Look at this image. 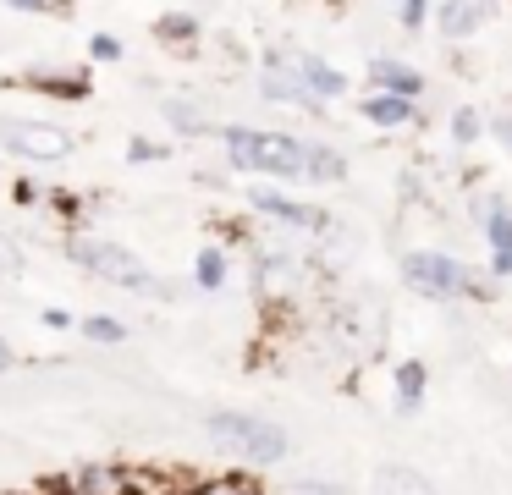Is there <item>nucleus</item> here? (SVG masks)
Returning a JSON list of instances; mask_svg holds the SVG:
<instances>
[{
	"label": "nucleus",
	"mask_w": 512,
	"mask_h": 495,
	"mask_svg": "<svg viewBox=\"0 0 512 495\" xmlns=\"http://www.w3.org/2000/svg\"><path fill=\"white\" fill-rule=\"evenodd\" d=\"M204 435H210V446L221 451V457L243 462V468H276L292 451L287 429L259 418V413H243V407H215V413L204 418Z\"/></svg>",
	"instance_id": "1"
},
{
	"label": "nucleus",
	"mask_w": 512,
	"mask_h": 495,
	"mask_svg": "<svg viewBox=\"0 0 512 495\" xmlns=\"http://www.w3.org/2000/svg\"><path fill=\"white\" fill-rule=\"evenodd\" d=\"M17 270H23V253H17V242L0 231V281H12Z\"/></svg>",
	"instance_id": "25"
},
{
	"label": "nucleus",
	"mask_w": 512,
	"mask_h": 495,
	"mask_svg": "<svg viewBox=\"0 0 512 495\" xmlns=\"http://www.w3.org/2000/svg\"><path fill=\"white\" fill-rule=\"evenodd\" d=\"M23 495H56V490H23Z\"/></svg>",
	"instance_id": "32"
},
{
	"label": "nucleus",
	"mask_w": 512,
	"mask_h": 495,
	"mask_svg": "<svg viewBox=\"0 0 512 495\" xmlns=\"http://www.w3.org/2000/svg\"><path fill=\"white\" fill-rule=\"evenodd\" d=\"M485 242H490V275L496 281H507L512 275V204L507 198H490V209H485Z\"/></svg>",
	"instance_id": "10"
},
{
	"label": "nucleus",
	"mask_w": 512,
	"mask_h": 495,
	"mask_svg": "<svg viewBox=\"0 0 512 495\" xmlns=\"http://www.w3.org/2000/svg\"><path fill=\"white\" fill-rule=\"evenodd\" d=\"M23 83H28V88H45V94H61V99H83V94H89V77H50V72H28Z\"/></svg>",
	"instance_id": "22"
},
{
	"label": "nucleus",
	"mask_w": 512,
	"mask_h": 495,
	"mask_svg": "<svg viewBox=\"0 0 512 495\" xmlns=\"http://www.w3.org/2000/svg\"><path fill=\"white\" fill-rule=\"evenodd\" d=\"M369 94L419 99V94H424V77L413 72L408 61H391V55H375V61H369Z\"/></svg>",
	"instance_id": "11"
},
{
	"label": "nucleus",
	"mask_w": 512,
	"mask_h": 495,
	"mask_svg": "<svg viewBox=\"0 0 512 495\" xmlns=\"http://www.w3.org/2000/svg\"><path fill=\"white\" fill-rule=\"evenodd\" d=\"M287 50V61H292V72L303 77V88H309L320 105H331V99H342L347 94V72H336L325 55H314V50H298V44H281Z\"/></svg>",
	"instance_id": "8"
},
{
	"label": "nucleus",
	"mask_w": 512,
	"mask_h": 495,
	"mask_svg": "<svg viewBox=\"0 0 512 495\" xmlns=\"http://www.w3.org/2000/svg\"><path fill=\"white\" fill-rule=\"evenodd\" d=\"M364 121L380 132H397L419 121V99H397V94H364Z\"/></svg>",
	"instance_id": "12"
},
{
	"label": "nucleus",
	"mask_w": 512,
	"mask_h": 495,
	"mask_svg": "<svg viewBox=\"0 0 512 495\" xmlns=\"http://www.w3.org/2000/svg\"><path fill=\"white\" fill-rule=\"evenodd\" d=\"M0 6H12V11H39V17H50V11H67V0H0Z\"/></svg>",
	"instance_id": "28"
},
{
	"label": "nucleus",
	"mask_w": 512,
	"mask_h": 495,
	"mask_svg": "<svg viewBox=\"0 0 512 495\" xmlns=\"http://www.w3.org/2000/svg\"><path fill=\"white\" fill-rule=\"evenodd\" d=\"M342 176H347L342 149H331V143H309V154H303V182H342Z\"/></svg>",
	"instance_id": "15"
},
{
	"label": "nucleus",
	"mask_w": 512,
	"mask_h": 495,
	"mask_svg": "<svg viewBox=\"0 0 512 495\" xmlns=\"http://www.w3.org/2000/svg\"><path fill=\"white\" fill-rule=\"evenodd\" d=\"M155 39L171 44V50H188V44H199V17H188V11H166V17L155 22Z\"/></svg>",
	"instance_id": "19"
},
{
	"label": "nucleus",
	"mask_w": 512,
	"mask_h": 495,
	"mask_svg": "<svg viewBox=\"0 0 512 495\" xmlns=\"http://www.w3.org/2000/svg\"><path fill=\"white\" fill-rule=\"evenodd\" d=\"M424 391H430V369H424V358L397 363V413L402 418H413L424 407Z\"/></svg>",
	"instance_id": "14"
},
{
	"label": "nucleus",
	"mask_w": 512,
	"mask_h": 495,
	"mask_svg": "<svg viewBox=\"0 0 512 495\" xmlns=\"http://www.w3.org/2000/svg\"><path fill=\"white\" fill-rule=\"evenodd\" d=\"M430 22V0H397V28L402 33H419Z\"/></svg>",
	"instance_id": "23"
},
{
	"label": "nucleus",
	"mask_w": 512,
	"mask_h": 495,
	"mask_svg": "<svg viewBox=\"0 0 512 495\" xmlns=\"http://www.w3.org/2000/svg\"><path fill=\"white\" fill-rule=\"evenodd\" d=\"M490 17H496V0H441L435 6V28H441L446 44L474 39L479 28H490Z\"/></svg>",
	"instance_id": "9"
},
{
	"label": "nucleus",
	"mask_w": 512,
	"mask_h": 495,
	"mask_svg": "<svg viewBox=\"0 0 512 495\" xmlns=\"http://www.w3.org/2000/svg\"><path fill=\"white\" fill-rule=\"evenodd\" d=\"M226 160L237 171L270 176V182H303V154L309 143L292 138V132H265V127H221Z\"/></svg>",
	"instance_id": "4"
},
{
	"label": "nucleus",
	"mask_w": 512,
	"mask_h": 495,
	"mask_svg": "<svg viewBox=\"0 0 512 495\" xmlns=\"http://www.w3.org/2000/svg\"><path fill=\"white\" fill-rule=\"evenodd\" d=\"M39 319H45L50 330H72V325H78V319H72L67 308H45V314H39Z\"/></svg>",
	"instance_id": "30"
},
{
	"label": "nucleus",
	"mask_w": 512,
	"mask_h": 495,
	"mask_svg": "<svg viewBox=\"0 0 512 495\" xmlns=\"http://www.w3.org/2000/svg\"><path fill=\"white\" fill-rule=\"evenodd\" d=\"M485 132H490V121H485V116H479V110H474V105H463V110H452V143H457V149H474V143H479V138H485Z\"/></svg>",
	"instance_id": "21"
},
{
	"label": "nucleus",
	"mask_w": 512,
	"mask_h": 495,
	"mask_svg": "<svg viewBox=\"0 0 512 495\" xmlns=\"http://www.w3.org/2000/svg\"><path fill=\"white\" fill-rule=\"evenodd\" d=\"M166 127H171V132H182V138H204V132H210V116H204V110L193 105V99L171 94V99H166Z\"/></svg>",
	"instance_id": "16"
},
{
	"label": "nucleus",
	"mask_w": 512,
	"mask_h": 495,
	"mask_svg": "<svg viewBox=\"0 0 512 495\" xmlns=\"http://www.w3.org/2000/svg\"><path fill=\"white\" fill-rule=\"evenodd\" d=\"M78 336L100 341V347H116V341H127V325L116 314H83L78 319Z\"/></svg>",
	"instance_id": "20"
},
{
	"label": "nucleus",
	"mask_w": 512,
	"mask_h": 495,
	"mask_svg": "<svg viewBox=\"0 0 512 495\" xmlns=\"http://www.w3.org/2000/svg\"><path fill=\"white\" fill-rule=\"evenodd\" d=\"M292 495H358V490H347V484H336V479H298Z\"/></svg>",
	"instance_id": "24"
},
{
	"label": "nucleus",
	"mask_w": 512,
	"mask_h": 495,
	"mask_svg": "<svg viewBox=\"0 0 512 495\" xmlns=\"http://www.w3.org/2000/svg\"><path fill=\"white\" fill-rule=\"evenodd\" d=\"M12 369V347H6V341H0V374Z\"/></svg>",
	"instance_id": "31"
},
{
	"label": "nucleus",
	"mask_w": 512,
	"mask_h": 495,
	"mask_svg": "<svg viewBox=\"0 0 512 495\" xmlns=\"http://www.w3.org/2000/svg\"><path fill=\"white\" fill-rule=\"evenodd\" d=\"M248 209H254L259 220H276V226H292V231H325V215H320V209L298 204V198L281 193L276 182L248 187Z\"/></svg>",
	"instance_id": "6"
},
{
	"label": "nucleus",
	"mask_w": 512,
	"mask_h": 495,
	"mask_svg": "<svg viewBox=\"0 0 512 495\" xmlns=\"http://www.w3.org/2000/svg\"><path fill=\"white\" fill-rule=\"evenodd\" d=\"M127 160L149 165V160H166V149H160V143H149V138H133V143H127Z\"/></svg>",
	"instance_id": "27"
},
{
	"label": "nucleus",
	"mask_w": 512,
	"mask_h": 495,
	"mask_svg": "<svg viewBox=\"0 0 512 495\" xmlns=\"http://www.w3.org/2000/svg\"><path fill=\"white\" fill-rule=\"evenodd\" d=\"M402 275H408V286H419L424 297H435V303H490V297H496V275L474 270V264H463L457 253H441V248L408 253V259H402Z\"/></svg>",
	"instance_id": "2"
},
{
	"label": "nucleus",
	"mask_w": 512,
	"mask_h": 495,
	"mask_svg": "<svg viewBox=\"0 0 512 495\" xmlns=\"http://www.w3.org/2000/svg\"><path fill=\"white\" fill-rule=\"evenodd\" d=\"M67 259L78 264V270L100 275V281L122 286V292H138V297H171V281H160V275L149 270V264L138 259L133 248H122V242H111V237H89V231H72V237H67Z\"/></svg>",
	"instance_id": "3"
},
{
	"label": "nucleus",
	"mask_w": 512,
	"mask_h": 495,
	"mask_svg": "<svg viewBox=\"0 0 512 495\" xmlns=\"http://www.w3.org/2000/svg\"><path fill=\"white\" fill-rule=\"evenodd\" d=\"M259 94L276 99V105H303V110H320L325 116V105L303 88V77L292 72L287 50H265V61H259Z\"/></svg>",
	"instance_id": "7"
},
{
	"label": "nucleus",
	"mask_w": 512,
	"mask_h": 495,
	"mask_svg": "<svg viewBox=\"0 0 512 495\" xmlns=\"http://www.w3.org/2000/svg\"><path fill=\"white\" fill-rule=\"evenodd\" d=\"M369 495H441V490H435L419 468H408V462H380V468H375V490H369Z\"/></svg>",
	"instance_id": "13"
},
{
	"label": "nucleus",
	"mask_w": 512,
	"mask_h": 495,
	"mask_svg": "<svg viewBox=\"0 0 512 495\" xmlns=\"http://www.w3.org/2000/svg\"><path fill=\"white\" fill-rule=\"evenodd\" d=\"M490 132H496V143H507V149H512V110H501V116H490Z\"/></svg>",
	"instance_id": "29"
},
{
	"label": "nucleus",
	"mask_w": 512,
	"mask_h": 495,
	"mask_svg": "<svg viewBox=\"0 0 512 495\" xmlns=\"http://www.w3.org/2000/svg\"><path fill=\"white\" fill-rule=\"evenodd\" d=\"M0 149H12L17 160H34V165H50V160H67L78 149L67 127L56 121H34V116H0Z\"/></svg>",
	"instance_id": "5"
},
{
	"label": "nucleus",
	"mask_w": 512,
	"mask_h": 495,
	"mask_svg": "<svg viewBox=\"0 0 512 495\" xmlns=\"http://www.w3.org/2000/svg\"><path fill=\"white\" fill-rule=\"evenodd\" d=\"M89 55H94V61H122V39H116V33H94Z\"/></svg>",
	"instance_id": "26"
},
{
	"label": "nucleus",
	"mask_w": 512,
	"mask_h": 495,
	"mask_svg": "<svg viewBox=\"0 0 512 495\" xmlns=\"http://www.w3.org/2000/svg\"><path fill=\"white\" fill-rule=\"evenodd\" d=\"M182 495H265V490H259V479H254V473H215V479L188 484Z\"/></svg>",
	"instance_id": "18"
},
{
	"label": "nucleus",
	"mask_w": 512,
	"mask_h": 495,
	"mask_svg": "<svg viewBox=\"0 0 512 495\" xmlns=\"http://www.w3.org/2000/svg\"><path fill=\"white\" fill-rule=\"evenodd\" d=\"M226 275H232V264H226V248H199V259H193V286L199 292H221L226 286Z\"/></svg>",
	"instance_id": "17"
}]
</instances>
